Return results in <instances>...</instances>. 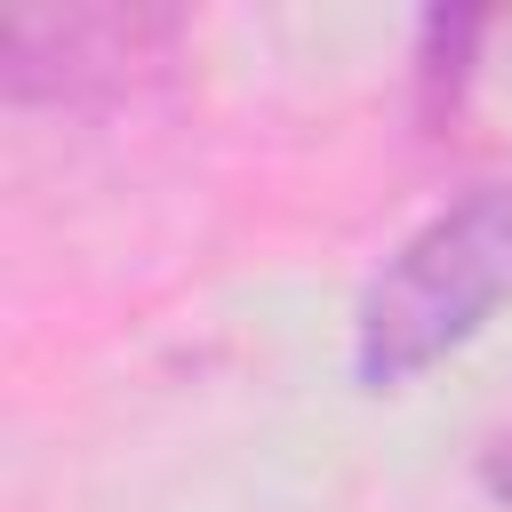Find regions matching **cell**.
<instances>
[{
    "label": "cell",
    "mask_w": 512,
    "mask_h": 512,
    "mask_svg": "<svg viewBox=\"0 0 512 512\" xmlns=\"http://www.w3.org/2000/svg\"><path fill=\"white\" fill-rule=\"evenodd\" d=\"M512 304V176L472 184L440 216H424L384 272L360 288L352 312V376L368 392H392L472 344Z\"/></svg>",
    "instance_id": "cell-1"
},
{
    "label": "cell",
    "mask_w": 512,
    "mask_h": 512,
    "mask_svg": "<svg viewBox=\"0 0 512 512\" xmlns=\"http://www.w3.org/2000/svg\"><path fill=\"white\" fill-rule=\"evenodd\" d=\"M184 16L168 8H48L16 16L0 40V80L8 104H48V112H104L144 96L152 80L176 72Z\"/></svg>",
    "instance_id": "cell-2"
},
{
    "label": "cell",
    "mask_w": 512,
    "mask_h": 512,
    "mask_svg": "<svg viewBox=\"0 0 512 512\" xmlns=\"http://www.w3.org/2000/svg\"><path fill=\"white\" fill-rule=\"evenodd\" d=\"M480 488H488V496L512 512V424H504V432L480 448Z\"/></svg>",
    "instance_id": "cell-3"
}]
</instances>
